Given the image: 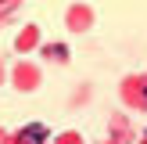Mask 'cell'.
Returning a JSON list of instances; mask_svg holds the SVG:
<instances>
[{
	"label": "cell",
	"instance_id": "obj_1",
	"mask_svg": "<svg viewBox=\"0 0 147 144\" xmlns=\"http://www.w3.org/2000/svg\"><path fill=\"white\" fill-rule=\"evenodd\" d=\"M47 141V126H25L22 130V144H43Z\"/></svg>",
	"mask_w": 147,
	"mask_h": 144
},
{
	"label": "cell",
	"instance_id": "obj_2",
	"mask_svg": "<svg viewBox=\"0 0 147 144\" xmlns=\"http://www.w3.org/2000/svg\"><path fill=\"white\" fill-rule=\"evenodd\" d=\"M144 97H147V90H144Z\"/></svg>",
	"mask_w": 147,
	"mask_h": 144
}]
</instances>
